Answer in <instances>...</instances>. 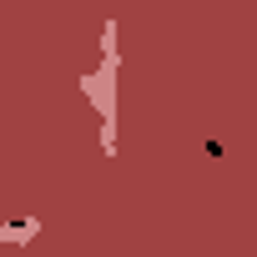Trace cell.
I'll return each instance as SVG.
<instances>
[{
    "label": "cell",
    "instance_id": "1",
    "mask_svg": "<svg viewBox=\"0 0 257 257\" xmlns=\"http://www.w3.org/2000/svg\"><path fill=\"white\" fill-rule=\"evenodd\" d=\"M41 232V222H21V227H11V232H0V237H6V242H31Z\"/></svg>",
    "mask_w": 257,
    "mask_h": 257
}]
</instances>
